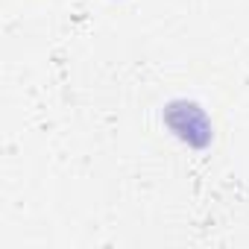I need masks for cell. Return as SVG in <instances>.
<instances>
[{
    "label": "cell",
    "mask_w": 249,
    "mask_h": 249,
    "mask_svg": "<svg viewBox=\"0 0 249 249\" xmlns=\"http://www.w3.org/2000/svg\"><path fill=\"white\" fill-rule=\"evenodd\" d=\"M164 117L170 123V129L179 138H185L188 144L205 147L211 141V123H208V117L202 114L199 106H194V103H173Z\"/></svg>",
    "instance_id": "cell-1"
}]
</instances>
